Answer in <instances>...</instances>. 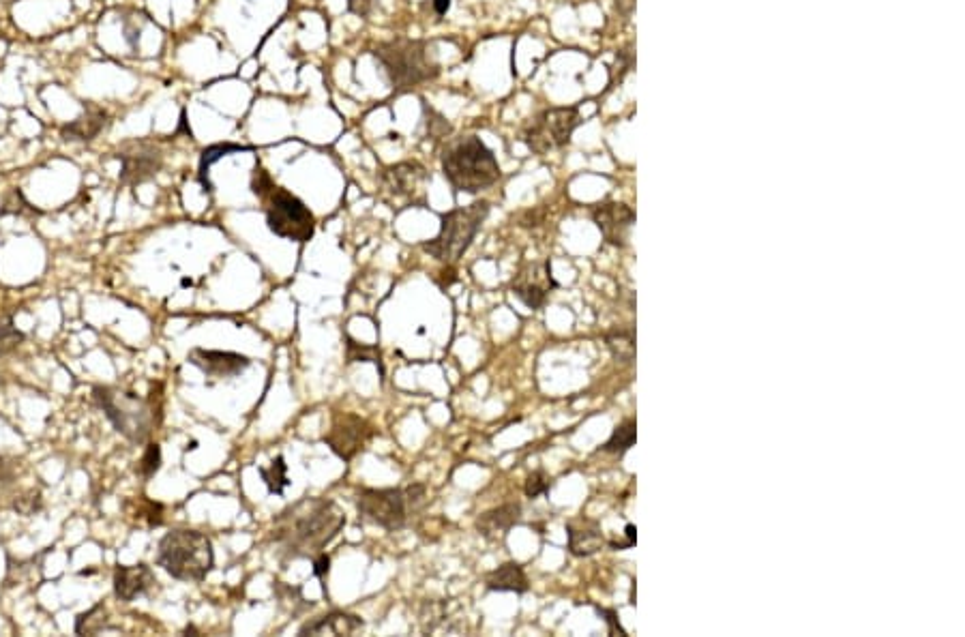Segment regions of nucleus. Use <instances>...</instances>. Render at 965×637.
I'll return each mask as SVG.
<instances>
[{
    "label": "nucleus",
    "mask_w": 965,
    "mask_h": 637,
    "mask_svg": "<svg viewBox=\"0 0 965 637\" xmlns=\"http://www.w3.org/2000/svg\"><path fill=\"white\" fill-rule=\"evenodd\" d=\"M93 399L114 425L116 432L133 444L148 442L153 429L161 423V384L157 393L153 384L146 399L116 387H95Z\"/></svg>",
    "instance_id": "20e7f679"
},
{
    "label": "nucleus",
    "mask_w": 965,
    "mask_h": 637,
    "mask_svg": "<svg viewBox=\"0 0 965 637\" xmlns=\"http://www.w3.org/2000/svg\"><path fill=\"white\" fill-rule=\"evenodd\" d=\"M386 82L395 93H408L440 76V65L427 41L421 39H393L378 43L371 50Z\"/></svg>",
    "instance_id": "39448f33"
},
{
    "label": "nucleus",
    "mask_w": 965,
    "mask_h": 637,
    "mask_svg": "<svg viewBox=\"0 0 965 637\" xmlns=\"http://www.w3.org/2000/svg\"><path fill=\"white\" fill-rule=\"evenodd\" d=\"M159 468H161V447H159L157 442H148V444H146V451H144V455H142V459H140V466H138L140 477H142L144 481L153 479L155 474L159 472Z\"/></svg>",
    "instance_id": "7c9ffc66"
},
{
    "label": "nucleus",
    "mask_w": 965,
    "mask_h": 637,
    "mask_svg": "<svg viewBox=\"0 0 965 637\" xmlns=\"http://www.w3.org/2000/svg\"><path fill=\"white\" fill-rule=\"evenodd\" d=\"M605 344L612 350L614 359L631 363L635 357V335L631 329H614L605 333Z\"/></svg>",
    "instance_id": "b1692460"
},
{
    "label": "nucleus",
    "mask_w": 965,
    "mask_h": 637,
    "mask_svg": "<svg viewBox=\"0 0 965 637\" xmlns=\"http://www.w3.org/2000/svg\"><path fill=\"white\" fill-rule=\"evenodd\" d=\"M110 116L99 106H86V110L73 118L71 123L61 127V138L65 142H93L108 127Z\"/></svg>",
    "instance_id": "f3484780"
},
{
    "label": "nucleus",
    "mask_w": 965,
    "mask_h": 637,
    "mask_svg": "<svg viewBox=\"0 0 965 637\" xmlns=\"http://www.w3.org/2000/svg\"><path fill=\"white\" fill-rule=\"evenodd\" d=\"M592 221H595L607 243L614 247H625L635 226V211L622 202H603L592 209Z\"/></svg>",
    "instance_id": "4468645a"
},
{
    "label": "nucleus",
    "mask_w": 965,
    "mask_h": 637,
    "mask_svg": "<svg viewBox=\"0 0 965 637\" xmlns=\"http://www.w3.org/2000/svg\"><path fill=\"white\" fill-rule=\"evenodd\" d=\"M187 363L193 367H198L204 376L215 378V380H230L241 376L245 369L251 365V359L245 357L241 352H230V350H206V348H193L187 354Z\"/></svg>",
    "instance_id": "ddd939ff"
},
{
    "label": "nucleus",
    "mask_w": 965,
    "mask_h": 637,
    "mask_svg": "<svg viewBox=\"0 0 965 637\" xmlns=\"http://www.w3.org/2000/svg\"><path fill=\"white\" fill-rule=\"evenodd\" d=\"M635 440H637V423H635V421H625V423L618 425V427L614 429L612 438L603 444L601 451L622 457V455H625V453L633 447Z\"/></svg>",
    "instance_id": "393cba45"
},
{
    "label": "nucleus",
    "mask_w": 965,
    "mask_h": 637,
    "mask_svg": "<svg viewBox=\"0 0 965 637\" xmlns=\"http://www.w3.org/2000/svg\"><path fill=\"white\" fill-rule=\"evenodd\" d=\"M485 586L492 592H515V595H524L530 590L528 575L519 562H504L496 571L487 573Z\"/></svg>",
    "instance_id": "412c9836"
},
{
    "label": "nucleus",
    "mask_w": 965,
    "mask_h": 637,
    "mask_svg": "<svg viewBox=\"0 0 965 637\" xmlns=\"http://www.w3.org/2000/svg\"><path fill=\"white\" fill-rule=\"evenodd\" d=\"M108 614H106V605L103 603H97L93 605L91 610L88 612H82L78 618H76V633L78 635H97L101 631H108Z\"/></svg>",
    "instance_id": "a878e982"
},
{
    "label": "nucleus",
    "mask_w": 965,
    "mask_h": 637,
    "mask_svg": "<svg viewBox=\"0 0 965 637\" xmlns=\"http://www.w3.org/2000/svg\"><path fill=\"white\" fill-rule=\"evenodd\" d=\"M558 288L556 279L552 277V269H549V262L543 264H530L526 271L519 273L513 279V296L522 301L528 309H541L547 303L549 290Z\"/></svg>",
    "instance_id": "2eb2a0df"
},
{
    "label": "nucleus",
    "mask_w": 965,
    "mask_h": 637,
    "mask_svg": "<svg viewBox=\"0 0 965 637\" xmlns=\"http://www.w3.org/2000/svg\"><path fill=\"white\" fill-rule=\"evenodd\" d=\"M579 125H582V114L577 108H547L532 116L522 140L532 153L547 155L567 146Z\"/></svg>",
    "instance_id": "9d476101"
},
{
    "label": "nucleus",
    "mask_w": 965,
    "mask_h": 637,
    "mask_svg": "<svg viewBox=\"0 0 965 637\" xmlns=\"http://www.w3.org/2000/svg\"><path fill=\"white\" fill-rule=\"evenodd\" d=\"M13 479V464H9L5 457H0V483H9Z\"/></svg>",
    "instance_id": "4c0bfd02"
},
{
    "label": "nucleus",
    "mask_w": 965,
    "mask_h": 637,
    "mask_svg": "<svg viewBox=\"0 0 965 637\" xmlns=\"http://www.w3.org/2000/svg\"><path fill=\"white\" fill-rule=\"evenodd\" d=\"M423 114H425L427 136H429V138H434V140L447 138V133L451 131V125L447 123V118H444L442 114H438L436 110L427 108V106H423Z\"/></svg>",
    "instance_id": "2f4dec72"
},
{
    "label": "nucleus",
    "mask_w": 965,
    "mask_h": 637,
    "mask_svg": "<svg viewBox=\"0 0 965 637\" xmlns=\"http://www.w3.org/2000/svg\"><path fill=\"white\" fill-rule=\"evenodd\" d=\"M311 562H314V575L320 577V580H326V575H329V571H331V558L322 552Z\"/></svg>",
    "instance_id": "c9c22d12"
},
{
    "label": "nucleus",
    "mask_w": 965,
    "mask_h": 637,
    "mask_svg": "<svg viewBox=\"0 0 965 637\" xmlns=\"http://www.w3.org/2000/svg\"><path fill=\"white\" fill-rule=\"evenodd\" d=\"M519 517H522V507H519L517 502H509V505H502L492 511L481 513L474 526H477L481 537L489 541H498L507 537L509 530L515 524H519Z\"/></svg>",
    "instance_id": "a211bd4d"
},
{
    "label": "nucleus",
    "mask_w": 965,
    "mask_h": 637,
    "mask_svg": "<svg viewBox=\"0 0 965 637\" xmlns=\"http://www.w3.org/2000/svg\"><path fill=\"white\" fill-rule=\"evenodd\" d=\"M258 472H260V477H262L264 485L269 487V492L275 494V496H284L286 487H290V483H292V481L288 479V464H286L284 455L275 457L269 468L260 466Z\"/></svg>",
    "instance_id": "5701e85b"
},
{
    "label": "nucleus",
    "mask_w": 965,
    "mask_h": 637,
    "mask_svg": "<svg viewBox=\"0 0 965 637\" xmlns=\"http://www.w3.org/2000/svg\"><path fill=\"white\" fill-rule=\"evenodd\" d=\"M157 565L174 580L202 582L215 567L213 543L198 530H170L157 545Z\"/></svg>",
    "instance_id": "423d86ee"
},
{
    "label": "nucleus",
    "mask_w": 965,
    "mask_h": 637,
    "mask_svg": "<svg viewBox=\"0 0 965 637\" xmlns=\"http://www.w3.org/2000/svg\"><path fill=\"white\" fill-rule=\"evenodd\" d=\"M121 161V176L118 181L127 187H138L153 181L163 168V151L153 140H133L121 146L116 153Z\"/></svg>",
    "instance_id": "f8f14e48"
},
{
    "label": "nucleus",
    "mask_w": 965,
    "mask_h": 637,
    "mask_svg": "<svg viewBox=\"0 0 965 637\" xmlns=\"http://www.w3.org/2000/svg\"><path fill=\"white\" fill-rule=\"evenodd\" d=\"M5 215L24 217V215H39V211L35 209V206H31V202L26 200V196L22 194V189H11L9 194L5 196L3 204H0V217H5Z\"/></svg>",
    "instance_id": "c85d7f7f"
},
{
    "label": "nucleus",
    "mask_w": 965,
    "mask_h": 637,
    "mask_svg": "<svg viewBox=\"0 0 965 637\" xmlns=\"http://www.w3.org/2000/svg\"><path fill=\"white\" fill-rule=\"evenodd\" d=\"M344 526L346 513L335 500L303 498L275 517L273 539L277 554L286 560H314Z\"/></svg>",
    "instance_id": "f257e3e1"
},
{
    "label": "nucleus",
    "mask_w": 965,
    "mask_h": 637,
    "mask_svg": "<svg viewBox=\"0 0 965 637\" xmlns=\"http://www.w3.org/2000/svg\"><path fill=\"white\" fill-rule=\"evenodd\" d=\"M567 539H569V552L577 558L595 556L605 545L599 524L595 520H586V517L567 524Z\"/></svg>",
    "instance_id": "6ab92c4d"
},
{
    "label": "nucleus",
    "mask_w": 965,
    "mask_h": 637,
    "mask_svg": "<svg viewBox=\"0 0 965 637\" xmlns=\"http://www.w3.org/2000/svg\"><path fill=\"white\" fill-rule=\"evenodd\" d=\"M11 507L22 517H33L43 509V496L39 490H26L20 496H16Z\"/></svg>",
    "instance_id": "c756f323"
},
{
    "label": "nucleus",
    "mask_w": 965,
    "mask_h": 637,
    "mask_svg": "<svg viewBox=\"0 0 965 637\" xmlns=\"http://www.w3.org/2000/svg\"><path fill=\"white\" fill-rule=\"evenodd\" d=\"M625 532H627V539L620 541V543H618V541H616V543H610L612 550H616V552H618V550H629V547L635 545V541H637V528H635L633 524H629Z\"/></svg>",
    "instance_id": "e433bc0d"
},
{
    "label": "nucleus",
    "mask_w": 965,
    "mask_h": 637,
    "mask_svg": "<svg viewBox=\"0 0 965 637\" xmlns=\"http://www.w3.org/2000/svg\"><path fill=\"white\" fill-rule=\"evenodd\" d=\"M442 174L457 194L477 196L494 187L500 176V164L485 142L477 136H462L451 140L440 155Z\"/></svg>",
    "instance_id": "f03ea898"
},
{
    "label": "nucleus",
    "mask_w": 965,
    "mask_h": 637,
    "mask_svg": "<svg viewBox=\"0 0 965 637\" xmlns=\"http://www.w3.org/2000/svg\"><path fill=\"white\" fill-rule=\"evenodd\" d=\"M363 618L361 616H354V614H346V612H331V614H326V616H320V618H314V620H307L305 625L299 629L301 635H324V633H329V635H352L354 631H359L363 629Z\"/></svg>",
    "instance_id": "aec40b11"
},
{
    "label": "nucleus",
    "mask_w": 965,
    "mask_h": 637,
    "mask_svg": "<svg viewBox=\"0 0 965 637\" xmlns=\"http://www.w3.org/2000/svg\"><path fill=\"white\" fill-rule=\"evenodd\" d=\"M346 361L348 363H374L380 369V376H384V363H382L380 348L356 342V339H352L350 335H346Z\"/></svg>",
    "instance_id": "bb28decb"
},
{
    "label": "nucleus",
    "mask_w": 965,
    "mask_h": 637,
    "mask_svg": "<svg viewBox=\"0 0 965 637\" xmlns=\"http://www.w3.org/2000/svg\"><path fill=\"white\" fill-rule=\"evenodd\" d=\"M595 610H597V614L607 622V625H610V635H616V633H618V635H622V637H627V631L620 627L618 616H616L614 610H607V607H601V605H595Z\"/></svg>",
    "instance_id": "72a5a7b5"
},
{
    "label": "nucleus",
    "mask_w": 965,
    "mask_h": 637,
    "mask_svg": "<svg viewBox=\"0 0 965 637\" xmlns=\"http://www.w3.org/2000/svg\"><path fill=\"white\" fill-rule=\"evenodd\" d=\"M24 342V333L13 324L11 314H0V357L18 350Z\"/></svg>",
    "instance_id": "cd10ccee"
},
{
    "label": "nucleus",
    "mask_w": 965,
    "mask_h": 637,
    "mask_svg": "<svg viewBox=\"0 0 965 637\" xmlns=\"http://www.w3.org/2000/svg\"><path fill=\"white\" fill-rule=\"evenodd\" d=\"M378 189L380 198L393 211L423 209L427 204L429 172L419 161H399L380 172Z\"/></svg>",
    "instance_id": "1a4fd4ad"
},
{
    "label": "nucleus",
    "mask_w": 965,
    "mask_h": 637,
    "mask_svg": "<svg viewBox=\"0 0 965 637\" xmlns=\"http://www.w3.org/2000/svg\"><path fill=\"white\" fill-rule=\"evenodd\" d=\"M241 151H249V148L239 146V144H230V142H226V144H213V146L206 148V151H204L202 157H200V183L206 187V191L213 189V185L209 183V170H211V166L217 164L219 159H224V157H228V155H232V153H241Z\"/></svg>",
    "instance_id": "4be33fe9"
},
{
    "label": "nucleus",
    "mask_w": 965,
    "mask_h": 637,
    "mask_svg": "<svg viewBox=\"0 0 965 637\" xmlns=\"http://www.w3.org/2000/svg\"><path fill=\"white\" fill-rule=\"evenodd\" d=\"M489 215V202L479 200L462 209H453L440 217V232L432 241L423 243V251L438 262L453 266L477 239L481 226Z\"/></svg>",
    "instance_id": "0eeeda50"
},
{
    "label": "nucleus",
    "mask_w": 965,
    "mask_h": 637,
    "mask_svg": "<svg viewBox=\"0 0 965 637\" xmlns=\"http://www.w3.org/2000/svg\"><path fill=\"white\" fill-rule=\"evenodd\" d=\"M549 485H552V481H549V477L545 474V470H534L528 474V479H526V485H524V492L528 498H539L543 494L549 492Z\"/></svg>",
    "instance_id": "473e14b6"
},
{
    "label": "nucleus",
    "mask_w": 965,
    "mask_h": 637,
    "mask_svg": "<svg viewBox=\"0 0 965 637\" xmlns=\"http://www.w3.org/2000/svg\"><path fill=\"white\" fill-rule=\"evenodd\" d=\"M157 577L153 569L140 562V565H118L114 571V597L123 603H131L155 588Z\"/></svg>",
    "instance_id": "dca6fc26"
},
{
    "label": "nucleus",
    "mask_w": 965,
    "mask_h": 637,
    "mask_svg": "<svg viewBox=\"0 0 965 637\" xmlns=\"http://www.w3.org/2000/svg\"><path fill=\"white\" fill-rule=\"evenodd\" d=\"M249 187L251 194L264 204L266 226L275 236L292 243L311 241V236L316 232V217L301 198L275 185L271 174L262 166H256L254 174H251Z\"/></svg>",
    "instance_id": "7ed1b4c3"
},
{
    "label": "nucleus",
    "mask_w": 965,
    "mask_h": 637,
    "mask_svg": "<svg viewBox=\"0 0 965 637\" xmlns=\"http://www.w3.org/2000/svg\"><path fill=\"white\" fill-rule=\"evenodd\" d=\"M374 434V425L359 417V414L335 412L329 432L322 436V440L339 459L352 462V459L365 449V444L374 438Z\"/></svg>",
    "instance_id": "9b49d317"
},
{
    "label": "nucleus",
    "mask_w": 965,
    "mask_h": 637,
    "mask_svg": "<svg viewBox=\"0 0 965 637\" xmlns=\"http://www.w3.org/2000/svg\"><path fill=\"white\" fill-rule=\"evenodd\" d=\"M0 384H3V378H0Z\"/></svg>",
    "instance_id": "ea45409f"
},
{
    "label": "nucleus",
    "mask_w": 965,
    "mask_h": 637,
    "mask_svg": "<svg viewBox=\"0 0 965 637\" xmlns=\"http://www.w3.org/2000/svg\"><path fill=\"white\" fill-rule=\"evenodd\" d=\"M425 485H408L406 490L386 487V490H361L356 496V511L363 522L376 524L395 532L408 524V517L425 505Z\"/></svg>",
    "instance_id": "6e6552de"
},
{
    "label": "nucleus",
    "mask_w": 965,
    "mask_h": 637,
    "mask_svg": "<svg viewBox=\"0 0 965 637\" xmlns=\"http://www.w3.org/2000/svg\"><path fill=\"white\" fill-rule=\"evenodd\" d=\"M378 5V0H348V9L350 13H354V16H359V18H367L374 13Z\"/></svg>",
    "instance_id": "f704fd0d"
},
{
    "label": "nucleus",
    "mask_w": 965,
    "mask_h": 637,
    "mask_svg": "<svg viewBox=\"0 0 965 637\" xmlns=\"http://www.w3.org/2000/svg\"><path fill=\"white\" fill-rule=\"evenodd\" d=\"M432 5H434L436 16H444V13L451 9V0H432Z\"/></svg>",
    "instance_id": "58836bf2"
}]
</instances>
